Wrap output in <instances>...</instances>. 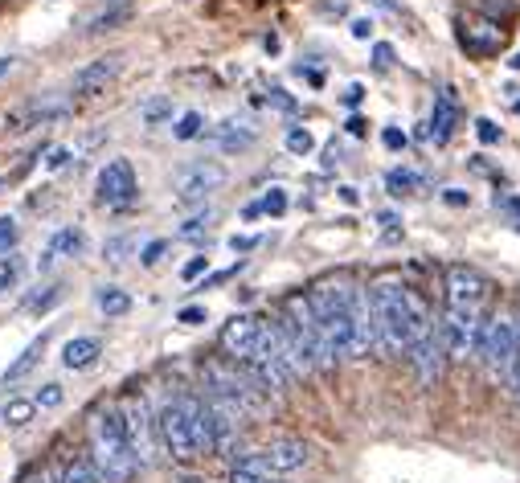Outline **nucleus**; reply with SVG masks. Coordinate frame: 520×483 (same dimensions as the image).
<instances>
[{
	"mask_svg": "<svg viewBox=\"0 0 520 483\" xmlns=\"http://www.w3.org/2000/svg\"><path fill=\"white\" fill-rule=\"evenodd\" d=\"M230 181V172L222 160H193L177 172V181H172V189H177V201L181 205H197L205 197H213L222 185Z\"/></svg>",
	"mask_w": 520,
	"mask_h": 483,
	"instance_id": "10",
	"label": "nucleus"
},
{
	"mask_svg": "<svg viewBox=\"0 0 520 483\" xmlns=\"http://www.w3.org/2000/svg\"><path fill=\"white\" fill-rule=\"evenodd\" d=\"M443 291H447V307H463V312H484L488 307V295H492V283L484 271L467 267V262H455L443 275Z\"/></svg>",
	"mask_w": 520,
	"mask_h": 483,
	"instance_id": "9",
	"label": "nucleus"
},
{
	"mask_svg": "<svg viewBox=\"0 0 520 483\" xmlns=\"http://www.w3.org/2000/svg\"><path fill=\"white\" fill-rule=\"evenodd\" d=\"M267 103H271V107H279V111H295V99H291L287 91H279V86H275V91L267 95Z\"/></svg>",
	"mask_w": 520,
	"mask_h": 483,
	"instance_id": "41",
	"label": "nucleus"
},
{
	"mask_svg": "<svg viewBox=\"0 0 520 483\" xmlns=\"http://www.w3.org/2000/svg\"><path fill=\"white\" fill-rule=\"evenodd\" d=\"M119 54H107V58H95L91 66H82L78 74H74V95H86V99H91V95H103L107 91V86L119 78Z\"/></svg>",
	"mask_w": 520,
	"mask_h": 483,
	"instance_id": "14",
	"label": "nucleus"
},
{
	"mask_svg": "<svg viewBox=\"0 0 520 483\" xmlns=\"http://www.w3.org/2000/svg\"><path fill=\"white\" fill-rule=\"evenodd\" d=\"M459 41H463L467 54L492 58V54H500V46H504V29H500L496 21H467V25H459Z\"/></svg>",
	"mask_w": 520,
	"mask_h": 483,
	"instance_id": "15",
	"label": "nucleus"
},
{
	"mask_svg": "<svg viewBox=\"0 0 520 483\" xmlns=\"http://www.w3.org/2000/svg\"><path fill=\"white\" fill-rule=\"evenodd\" d=\"M140 119L144 123H164V119H172V99H148V103H140Z\"/></svg>",
	"mask_w": 520,
	"mask_h": 483,
	"instance_id": "29",
	"label": "nucleus"
},
{
	"mask_svg": "<svg viewBox=\"0 0 520 483\" xmlns=\"http://www.w3.org/2000/svg\"><path fill=\"white\" fill-rule=\"evenodd\" d=\"M156 438L168 459L177 463H193L201 455L197 447V430H193V414H189V398H172L160 406L156 414Z\"/></svg>",
	"mask_w": 520,
	"mask_h": 483,
	"instance_id": "4",
	"label": "nucleus"
},
{
	"mask_svg": "<svg viewBox=\"0 0 520 483\" xmlns=\"http://www.w3.org/2000/svg\"><path fill=\"white\" fill-rule=\"evenodd\" d=\"M119 418H123V430H127V443H132V451H136V463L148 467L160 438H156V418L148 410L144 393H136V389L123 393V398H119Z\"/></svg>",
	"mask_w": 520,
	"mask_h": 483,
	"instance_id": "6",
	"label": "nucleus"
},
{
	"mask_svg": "<svg viewBox=\"0 0 520 483\" xmlns=\"http://www.w3.org/2000/svg\"><path fill=\"white\" fill-rule=\"evenodd\" d=\"M447 205H467V193H443Z\"/></svg>",
	"mask_w": 520,
	"mask_h": 483,
	"instance_id": "51",
	"label": "nucleus"
},
{
	"mask_svg": "<svg viewBox=\"0 0 520 483\" xmlns=\"http://www.w3.org/2000/svg\"><path fill=\"white\" fill-rule=\"evenodd\" d=\"M95 303H99V312H103L107 320H119V316L132 312V295H127L123 287H99V291H95Z\"/></svg>",
	"mask_w": 520,
	"mask_h": 483,
	"instance_id": "20",
	"label": "nucleus"
},
{
	"mask_svg": "<svg viewBox=\"0 0 520 483\" xmlns=\"http://www.w3.org/2000/svg\"><path fill=\"white\" fill-rule=\"evenodd\" d=\"M516 111H520V99H516Z\"/></svg>",
	"mask_w": 520,
	"mask_h": 483,
	"instance_id": "58",
	"label": "nucleus"
},
{
	"mask_svg": "<svg viewBox=\"0 0 520 483\" xmlns=\"http://www.w3.org/2000/svg\"><path fill=\"white\" fill-rule=\"evenodd\" d=\"M254 246H258V238H238V234L230 238V250H254Z\"/></svg>",
	"mask_w": 520,
	"mask_h": 483,
	"instance_id": "49",
	"label": "nucleus"
},
{
	"mask_svg": "<svg viewBox=\"0 0 520 483\" xmlns=\"http://www.w3.org/2000/svg\"><path fill=\"white\" fill-rule=\"evenodd\" d=\"M132 246V238H115V242H107V254H111V262H123V250Z\"/></svg>",
	"mask_w": 520,
	"mask_h": 483,
	"instance_id": "44",
	"label": "nucleus"
},
{
	"mask_svg": "<svg viewBox=\"0 0 520 483\" xmlns=\"http://www.w3.org/2000/svg\"><path fill=\"white\" fill-rule=\"evenodd\" d=\"M0 185H5V181H0Z\"/></svg>",
	"mask_w": 520,
	"mask_h": 483,
	"instance_id": "59",
	"label": "nucleus"
},
{
	"mask_svg": "<svg viewBox=\"0 0 520 483\" xmlns=\"http://www.w3.org/2000/svg\"><path fill=\"white\" fill-rule=\"evenodd\" d=\"M377 5H385V9H394V5H398V0H377Z\"/></svg>",
	"mask_w": 520,
	"mask_h": 483,
	"instance_id": "56",
	"label": "nucleus"
},
{
	"mask_svg": "<svg viewBox=\"0 0 520 483\" xmlns=\"http://www.w3.org/2000/svg\"><path fill=\"white\" fill-rule=\"evenodd\" d=\"M86 443H91V463L103 475V483H132L136 475V451L127 443V430L119 418V406H99L86 422Z\"/></svg>",
	"mask_w": 520,
	"mask_h": 483,
	"instance_id": "3",
	"label": "nucleus"
},
{
	"mask_svg": "<svg viewBox=\"0 0 520 483\" xmlns=\"http://www.w3.org/2000/svg\"><path fill=\"white\" fill-rule=\"evenodd\" d=\"M422 185V177L418 172H410V168H389L385 172V189L394 193V197H406V193H414Z\"/></svg>",
	"mask_w": 520,
	"mask_h": 483,
	"instance_id": "23",
	"label": "nucleus"
},
{
	"mask_svg": "<svg viewBox=\"0 0 520 483\" xmlns=\"http://www.w3.org/2000/svg\"><path fill=\"white\" fill-rule=\"evenodd\" d=\"M406 357H410V365H414V373H418L422 385H435V381L443 377L447 361H451L447 348H443V340H439V324H435V332H430V336H422Z\"/></svg>",
	"mask_w": 520,
	"mask_h": 483,
	"instance_id": "13",
	"label": "nucleus"
},
{
	"mask_svg": "<svg viewBox=\"0 0 520 483\" xmlns=\"http://www.w3.org/2000/svg\"><path fill=\"white\" fill-rule=\"evenodd\" d=\"M263 332H267L263 320L238 312L234 320H226V328H222V336H218L222 357H230V361H238V365H250L254 353H258V344H263Z\"/></svg>",
	"mask_w": 520,
	"mask_h": 483,
	"instance_id": "11",
	"label": "nucleus"
},
{
	"mask_svg": "<svg viewBox=\"0 0 520 483\" xmlns=\"http://www.w3.org/2000/svg\"><path fill=\"white\" fill-rule=\"evenodd\" d=\"M308 459H312V447L303 443V438H275V443L250 451V455L238 459V463L263 471V475H291V471H299V467H308Z\"/></svg>",
	"mask_w": 520,
	"mask_h": 483,
	"instance_id": "8",
	"label": "nucleus"
},
{
	"mask_svg": "<svg viewBox=\"0 0 520 483\" xmlns=\"http://www.w3.org/2000/svg\"><path fill=\"white\" fill-rule=\"evenodd\" d=\"M283 144H287L291 156H312V152H316V136H312L308 127H291Z\"/></svg>",
	"mask_w": 520,
	"mask_h": 483,
	"instance_id": "25",
	"label": "nucleus"
},
{
	"mask_svg": "<svg viewBox=\"0 0 520 483\" xmlns=\"http://www.w3.org/2000/svg\"><path fill=\"white\" fill-rule=\"evenodd\" d=\"M37 402L33 398H9L5 402V418H0V426H9V430H25L33 418H37Z\"/></svg>",
	"mask_w": 520,
	"mask_h": 483,
	"instance_id": "22",
	"label": "nucleus"
},
{
	"mask_svg": "<svg viewBox=\"0 0 520 483\" xmlns=\"http://www.w3.org/2000/svg\"><path fill=\"white\" fill-rule=\"evenodd\" d=\"M349 131H353V136H365V119L353 115V119H349Z\"/></svg>",
	"mask_w": 520,
	"mask_h": 483,
	"instance_id": "50",
	"label": "nucleus"
},
{
	"mask_svg": "<svg viewBox=\"0 0 520 483\" xmlns=\"http://www.w3.org/2000/svg\"><path fill=\"white\" fill-rule=\"evenodd\" d=\"M70 156H74V152H70V148H54V152H50V160H46V164H50V168H62V164H66V160H70Z\"/></svg>",
	"mask_w": 520,
	"mask_h": 483,
	"instance_id": "47",
	"label": "nucleus"
},
{
	"mask_svg": "<svg viewBox=\"0 0 520 483\" xmlns=\"http://www.w3.org/2000/svg\"><path fill=\"white\" fill-rule=\"evenodd\" d=\"M238 275V267H230V271H218V275H209L201 287H218V283H226V279H234Z\"/></svg>",
	"mask_w": 520,
	"mask_h": 483,
	"instance_id": "48",
	"label": "nucleus"
},
{
	"mask_svg": "<svg viewBox=\"0 0 520 483\" xmlns=\"http://www.w3.org/2000/svg\"><path fill=\"white\" fill-rule=\"evenodd\" d=\"M369 303H373L377 353L385 357H402L422 336L435 332V316H430V303L422 299V291H414L394 275H381L369 287Z\"/></svg>",
	"mask_w": 520,
	"mask_h": 483,
	"instance_id": "1",
	"label": "nucleus"
},
{
	"mask_svg": "<svg viewBox=\"0 0 520 483\" xmlns=\"http://www.w3.org/2000/svg\"><path fill=\"white\" fill-rule=\"evenodd\" d=\"M33 402H37L41 410H58V406L66 402V389H62L58 381H46V385H41V389L33 393Z\"/></svg>",
	"mask_w": 520,
	"mask_h": 483,
	"instance_id": "27",
	"label": "nucleus"
},
{
	"mask_svg": "<svg viewBox=\"0 0 520 483\" xmlns=\"http://www.w3.org/2000/svg\"><path fill=\"white\" fill-rule=\"evenodd\" d=\"M201 381L213 402H222L226 410H234L238 418H254L263 414L271 402V389L254 377L250 365H238L230 357H213L201 365Z\"/></svg>",
	"mask_w": 520,
	"mask_h": 483,
	"instance_id": "2",
	"label": "nucleus"
},
{
	"mask_svg": "<svg viewBox=\"0 0 520 483\" xmlns=\"http://www.w3.org/2000/svg\"><path fill=\"white\" fill-rule=\"evenodd\" d=\"M181 483H209V479H201V475H185Z\"/></svg>",
	"mask_w": 520,
	"mask_h": 483,
	"instance_id": "53",
	"label": "nucleus"
},
{
	"mask_svg": "<svg viewBox=\"0 0 520 483\" xmlns=\"http://www.w3.org/2000/svg\"><path fill=\"white\" fill-rule=\"evenodd\" d=\"M9 70H13V58H0V78H5Z\"/></svg>",
	"mask_w": 520,
	"mask_h": 483,
	"instance_id": "52",
	"label": "nucleus"
},
{
	"mask_svg": "<svg viewBox=\"0 0 520 483\" xmlns=\"http://www.w3.org/2000/svg\"><path fill=\"white\" fill-rule=\"evenodd\" d=\"M21 238V226H17V217H0V254H9Z\"/></svg>",
	"mask_w": 520,
	"mask_h": 483,
	"instance_id": "33",
	"label": "nucleus"
},
{
	"mask_svg": "<svg viewBox=\"0 0 520 483\" xmlns=\"http://www.w3.org/2000/svg\"><path fill=\"white\" fill-rule=\"evenodd\" d=\"M361 99H365V86H361V82H353L349 91H344V107H357Z\"/></svg>",
	"mask_w": 520,
	"mask_h": 483,
	"instance_id": "45",
	"label": "nucleus"
},
{
	"mask_svg": "<svg viewBox=\"0 0 520 483\" xmlns=\"http://www.w3.org/2000/svg\"><path fill=\"white\" fill-rule=\"evenodd\" d=\"M455 119H459V99H455L451 86H443V91L435 95V115H430V140L447 144L455 136Z\"/></svg>",
	"mask_w": 520,
	"mask_h": 483,
	"instance_id": "16",
	"label": "nucleus"
},
{
	"mask_svg": "<svg viewBox=\"0 0 520 483\" xmlns=\"http://www.w3.org/2000/svg\"><path fill=\"white\" fill-rule=\"evenodd\" d=\"M164 250H168V242H164V238H156V242H148V246H144L140 262H144V267H156V262L164 258Z\"/></svg>",
	"mask_w": 520,
	"mask_h": 483,
	"instance_id": "38",
	"label": "nucleus"
},
{
	"mask_svg": "<svg viewBox=\"0 0 520 483\" xmlns=\"http://www.w3.org/2000/svg\"><path fill=\"white\" fill-rule=\"evenodd\" d=\"M0 418H5V406H0Z\"/></svg>",
	"mask_w": 520,
	"mask_h": 483,
	"instance_id": "57",
	"label": "nucleus"
},
{
	"mask_svg": "<svg viewBox=\"0 0 520 483\" xmlns=\"http://www.w3.org/2000/svg\"><path fill=\"white\" fill-rule=\"evenodd\" d=\"M520 353V320L512 316H492L484 320V332H480V348H475V357L488 365V373L496 381H508V369Z\"/></svg>",
	"mask_w": 520,
	"mask_h": 483,
	"instance_id": "5",
	"label": "nucleus"
},
{
	"mask_svg": "<svg viewBox=\"0 0 520 483\" xmlns=\"http://www.w3.org/2000/svg\"><path fill=\"white\" fill-rule=\"evenodd\" d=\"M205 131V119H201V111H185L177 123H172V136L177 140H197Z\"/></svg>",
	"mask_w": 520,
	"mask_h": 483,
	"instance_id": "26",
	"label": "nucleus"
},
{
	"mask_svg": "<svg viewBox=\"0 0 520 483\" xmlns=\"http://www.w3.org/2000/svg\"><path fill=\"white\" fill-rule=\"evenodd\" d=\"M258 205H263V213H267V217H283V213H287V189L271 185V189H267V197L258 201Z\"/></svg>",
	"mask_w": 520,
	"mask_h": 483,
	"instance_id": "30",
	"label": "nucleus"
},
{
	"mask_svg": "<svg viewBox=\"0 0 520 483\" xmlns=\"http://www.w3.org/2000/svg\"><path fill=\"white\" fill-rule=\"evenodd\" d=\"M58 295H62L58 287H46V291H37V295H29V299H25V312H33V316H37V312H50V307L58 303Z\"/></svg>",
	"mask_w": 520,
	"mask_h": 483,
	"instance_id": "31",
	"label": "nucleus"
},
{
	"mask_svg": "<svg viewBox=\"0 0 520 483\" xmlns=\"http://www.w3.org/2000/svg\"><path fill=\"white\" fill-rule=\"evenodd\" d=\"M230 483H275V475H263V471H254V467H234L230 471Z\"/></svg>",
	"mask_w": 520,
	"mask_h": 483,
	"instance_id": "34",
	"label": "nucleus"
},
{
	"mask_svg": "<svg viewBox=\"0 0 520 483\" xmlns=\"http://www.w3.org/2000/svg\"><path fill=\"white\" fill-rule=\"evenodd\" d=\"M381 144H385L389 152H402V148H406V131H402V127H385V131H381Z\"/></svg>",
	"mask_w": 520,
	"mask_h": 483,
	"instance_id": "37",
	"label": "nucleus"
},
{
	"mask_svg": "<svg viewBox=\"0 0 520 483\" xmlns=\"http://www.w3.org/2000/svg\"><path fill=\"white\" fill-rule=\"evenodd\" d=\"M17 279H21V262H17L13 254H9V258L0 254V295H5L9 287H17Z\"/></svg>",
	"mask_w": 520,
	"mask_h": 483,
	"instance_id": "32",
	"label": "nucleus"
},
{
	"mask_svg": "<svg viewBox=\"0 0 520 483\" xmlns=\"http://www.w3.org/2000/svg\"><path fill=\"white\" fill-rule=\"evenodd\" d=\"M62 483H103V475L95 471V463H66Z\"/></svg>",
	"mask_w": 520,
	"mask_h": 483,
	"instance_id": "28",
	"label": "nucleus"
},
{
	"mask_svg": "<svg viewBox=\"0 0 520 483\" xmlns=\"http://www.w3.org/2000/svg\"><path fill=\"white\" fill-rule=\"evenodd\" d=\"M209 226H213V213H209V209H205V213H193V217H185V222L177 226V238L197 242V238H205V234H209Z\"/></svg>",
	"mask_w": 520,
	"mask_h": 483,
	"instance_id": "24",
	"label": "nucleus"
},
{
	"mask_svg": "<svg viewBox=\"0 0 520 483\" xmlns=\"http://www.w3.org/2000/svg\"><path fill=\"white\" fill-rule=\"evenodd\" d=\"M508 393H512V398H516V406H520V353H516V361H512V369H508Z\"/></svg>",
	"mask_w": 520,
	"mask_h": 483,
	"instance_id": "40",
	"label": "nucleus"
},
{
	"mask_svg": "<svg viewBox=\"0 0 520 483\" xmlns=\"http://www.w3.org/2000/svg\"><path fill=\"white\" fill-rule=\"evenodd\" d=\"M508 66H512V70H520V54H516V58H508Z\"/></svg>",
	"mask_w": 520,
	"mask_h": 483,
	"instance_id": "55",
	"label": "nucleus"
},
{
	"mask_svg": "<svg viewBox=\"0 0 520 483\" xmlns=\"http://www.w3.org/2000/svg\"><path fill=\"white\" fill-rule=\"evenodd\" d=\"M201 271H205V254H197L193 262H185V271H181V275H185V283H193Z\"/></svg>",
	"mask_w": 520,
	"mask_h": 483,
	"instance_id": "43",
	"label": "nucleus"
},
{
	"mask_svg": "<svg viewBox=\"0 0 520 483\" xmlns=\"http://www.w3.org/2000/svg\"><path fill=\"white\" fill-rule=\"evenodd\" d=\"M508 209H512V213H520V197H512V201H508Z\"/></svg>",
	"mask_w": 520,
	"mask_h": 483,
	"instance_id": "54",
	"label": "nucleus"
},
{
	"mask_svg": "<svg viewBox=\"0 0 520 483\" xmlns=\"http://www.w3.org/2000/svg\"><path fill=\"white\" fill-rule=\"evenodd\" d=\"M373 62H377L381 70H389V66H394V46H385V41H377V46H373Z\"/></svg>",
	"mask_w": 520,
	"mask_h": 483,
	"instance_id": "39",
	"label": "nucleus"
},
{
	"mask_svg": "<svg viewBox=\"0 0 520 483\" xmlns=\"http://www.w3.org/2000/svg\"><path fill=\"white\" fill-rule=\"evenodd\" d=\"M99 357H103V340L99 336H74L62 348V365L66 369H91Z\"/></svg>",
	"mask_w": 520,
	"mask_h": 483,
	"instance_id": "17",
	"label": "nucleus"
},
{
	"mask_svg": "<svg viewBox=\"0 0 520 483\" xmlns=\"http://www.w3.org/2000/svg\"><path fill=\"white\" fill-rule=\"evenodd\" d=\"M82 246H86L82 230H62V234H54V242H50L46 258H41V267H50L54 258H78V254H82Z\"/></svg>",
	"mask_w": 520,
	"mask_h": 483,
	"instance_id": "21",
	"label": "nucleus"
},
{
	"mask_svg": "<svg viewBox=\"0 0 520 483\" xmlns=\"http://www.w3.org/2000/svg\"><path fill=\"white\" fill-rule=\"evenodd\" d=\"M21 483H62V479H54V471H50V467H33Z\"/></svg>",
	"mask_w": 520,
	"mask_h": 483,
	"instance_id": "42",
	"label": "nucleus"
},
{
	"mask_svg": "<svg viewBox=\"0 0 520 483\" xmlns=\"http://www.w3.org/2000/svg\"><path fill=\"white\" fill-rule=\"evenodd\" d=\"M140 197V181H136V168L127 160H107L99 172V201L111 209H123Z\"/></svg>",
	"mask_w": 520,
	"mask_h": 483,
	"instance_id": "12",
	"label": "nucleus"
},
{
	"mask_svg": "<svg viewBox=\"0 0 520 483\" xmlns=\"http://www.w3.org/2000/svg\"><path fill=\"white\" fill-rule=\"evenodd\" d=\"M254 140H258V131H254L250 123H242V119L218 123V144H222V152H246V148H254Z\"/></svg>",
	"mask_w": 520,
	"mask_h": 483,
	"instance_id": "19",
	"label": "nucleus"
},
{
	"mask_svg": "<svg viewBox=\"0 0 520 483\" xmlns=\"http://www.w3.org/2000/svg\"><path fill=\"white\" fill-rule=\"evenodd\" d=\"M349 29H353V37H361V41H365V37H373V21H369V17H357Z\"/></svg>",
	"mask_w": 520,
	"mask_h": 483,
	"instance_id": "46",
	"label": "nucleus"
},
{
	"mask_svg": "<svg viewBox=\"0 0 520 483\" xmlns=\"http://www.w3.org/2000/svg\"><path fill=\"white\" fill-rule=\"evenodd\" d=\"M475 136H480V144H500V127L492 119H475Z\"/></svg>",
	"mask_w": 520,
	"mask_h": 483,
	"instance_id": "35",
	"label": "nucleus"
},
{
	"mask_svg": "<svg viewBox=\"0 0 520 483\" xmlns=\"http://www.w3.org/2000/svg\"><path fill=\"white\" fill-rule=\"evenodd\" d=\"M177 320H181L185 328H201V324L209 320V312H205V307H181V312H177Z\"/></svg>",
	"mask_w": 520,
	"mask_h": 483,
	"instance_id": "36",
	"label": "nucleus"
},
{
	"mask_svg": "<svg viewBox=\"0 0 520 483\" xmlns=\"http://www.w3.org/2000/svg\"><path fill=\"white\" fill-rule=\"evenodd\" d=\"M480 332H484V312H463V307H443L439 320V340L447 348L451 361H467L480 348Z\"/></svg>",
	"mask_w": 520,
	"mask_h": 483,
	"instance_id": "7",
	"label": "nucleus"
},
{
	"mask_svg": "<svg viewBox=\"0 0 520 483\" xmlns=\"http://www.w3.org/2000/svg\"><path fill=\"white\" fill-rule=\"evenodd\" d=\"M46 344H50V332H41V336H33L25 348H21V357L5 369V385H17L21 377H29L33 369H37V361H41V353H46Z\"/></svg>",
	"mask_w": 520,
	"mask_h": 483,
	"instance_id": "18",
	"label": "nucleus"
}]
</instances>
